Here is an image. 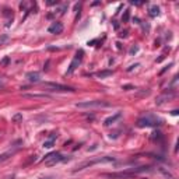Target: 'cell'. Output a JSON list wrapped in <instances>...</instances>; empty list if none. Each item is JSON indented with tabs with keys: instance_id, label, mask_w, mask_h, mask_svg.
<instances>
[{
	"instance_id": "cell-1",
	"label": "cell",
	"mask_w": 179,
	"mask_h": 179,
	"mask_svg": "<svg viewBox=\"0 0 179 179\" xmlns=\"http://www.w3.org/2000/svg\"><path fill=\"white\" fill-rule=\"evenodd\" d=\"M161 123H163V120L158 119L157 116L146 115V116H143V118H140L136 125H137V127H157Z\"/></svg>"
},
{
	"instance_id": "cell-2",
	"label": "cell",
	"mask_w": 179,
	"mask_h": 179,
	"mask_svg": "<svg viewBox=\"0 0 179 179\" xmlns=\"http://www.w3.org/2000/svg\"><path fill=\"white\" fill-rule=\"evenodd\" d=\"M115 161V158L113 157H98V158L93 159V161H87V163L81 164V165H79L76 169H74V172H77V171H83V169L88 168V166H93L95 165V164H101V163H113Z\"/></svg>"
},
{
	"instance_id": "cell-3",
	"label": "cell",
	"mask_w": 179,
	"mask_h": 179,
	"mask_svg": "<svg viewBox=\"0 0 179 179\" xmlns=\"http://www.w3.org/2000/svg\"><path fill=\"white\" fill-rule=\"evenodd\" d=\"M66 159H69V158H66V157L62 155L60 153H50V154H48V155H45L43 163L46 164V165H49V166H53V165H56V164H59V163H63V161H66Z\"/></svg>"
},
{
	"instance_id": "cell-4",
	"label": "cell",
	"mask_w": 179,
	"mask_h": 179,
	"mask_svg": "<svg viewBox=\"0 0 179 179\" xmlns=\"http://www.w3.org/2000/svg\"><path fill=\"white\" fill-rule=\"evenodd\" d=\"M42 86L49 88V91H57V93H74L76 91L73 87L63 86V84H57V83H42Z\"/></svg>"
},
{
	"instance_id": "cell-5",
	"label": "cell",
	"mask_w": 179,
	"mask_h": 179,
	"mask_svg": "<svg viewBox=\"0 0 179 179\" xmlns=\"http://www.w3.org/2000/svg\"><path fill=\"white\" fill-rule=\"evenodd\" d=\"M83 56H84V50H83V49L77 50L76 56L73 57L71 63L69 64V69H67L66 74H71V73H74V71H76V69L80 66V64H81V62H83Z\"/></svg>"
},
{
	"instance_id": "cell-6",
	"label": "cell",
	"mask_w": 179,
	"mask_h": 179,
	"mask_svg": "<svg viewBox=\"0 0 179 179\" xmlns=\"http://www.w3.org/2000/svg\"><path fill=\"white\" fill-rule=\"evenodd\" d=\"M76 106L77 108H106L111 106V104L105 101H84V102H77Z\"/></svg>"
},
{
	"instance_id": "cell-7",
	"label": "cell",
	"mask_w": 179,
	"mask_h": 179,
	"mask_svg": "<svg viewBox=\"0 0 179 179\" xmlns=\"http://www.w3.org/2000/svg\"><path fill=\"white\" fill-rule=\"evenodd\" d=\"M63 30H64L63 24L59 23V21H55V23H52L49 25V28H48V32L57 35V34H62V32H63Z\"/></svg>"
},
{
	"instance_id": "cell-8",
	"label": "cell",
	"mask_w": 179,
	"mask_h": 179,
	"mask_svg": "<svg viewBox=\"0 0 179 179\" xmlns=\"http://www.w3.org/2000/svg\"><path fill=\"white\" fill-rule=\"evenodd\" d=\"M56 139H57V133H50L49 139L43 143V148H52V147L55 146V141H56Z\"/></svg>"
},
{
	"instance_id": "cell-9",
	"label": "cell",
	"mask_w": 179,
	"mask_h": 179,
	"mask_svg": "<svg viewBox=\"0 0 179 179\" xmlns=\"http://www.w3.org/2000/svg\"><path fill=\"white\" fill-rule=\"evenodd\" d=\"M25 79L28 80L30 83H39L41 76H39V73H38V71H30V73H27Z\"/></svg>"
},
{
	"instance_id": "cell-10",
	"label": "cell",
	"mask_w": 179,
	"mask_h": 179,
	"mask_svg": "<svg viewBox=\"0 0 179 179\" xmlns=\"http://www.w3.org/2000/svg\"><path fill=\"white\" fill-rule=\"evenodd\" d=\"M175 95V94L174 93H171L168 95V93H165V94H163V95H159L158 98H157V101H155V104L157 105H161V104H164L165 102V101H168V100H171V98H172V97Z\"/></svg>"
},
{
	"instance_id": "cell-11",
	"label": "cell",
	"mask_w": 179,
	"mask_h": 179,
	"mask_svg": "<svg viewBox=\"0 0 179 179\" xmlns=\"http://www.w3.org/2000/svg\"><path fill=\"white\" fill-rule=\"evenodd\" d=\"M120 116H122V113L120 112H118L116 115H113V116H109V118H106L105 120H104V126H109V125H112V123H115L116 122V119H119Z\"/></svg>"
},
{
	"instance_id": "cell-12",
	"label": "cell",
	"mask_w": 179,
	"mask_h": 179,
	"mask_svg": "<svg viewBox=\"0 0 179 179\" xmlns=\"http://www.w3.org/2000/svg\"><path fill=\"white\" fill-rule=\"evenodd\" d=\"M3 14L6 16V18H7L6 27H10L11 23H13V10H10V9H4V10H3Z\"/></svg>"
},
{
	"instance_id": "cell-13",
	"label": "cell",
	"mask_w": 179,
	"mask_h": 179,
	"mask_svg": "<svg viewBox=\"0 0 179 179\" xmlns=\"http://www.w3.org/2000/svg\"><path fill=\"white\" fill-rule=\"evenodd\" d=\"M113 71L112 70H101V71H98V73H95V76L98 77V79H106V77L112 76Z\"/></svg>"
},
{
	"instance_id": "cell-14",
	"label": "cell",
	"mask_w": 179,
	"mask_h": 179,
	"mask_svg": "<svg viewBox=\"0 0 179 179\" xmlns=\"http://www.w3.org/2000/svg\"><path fill=\"white\" fill-rule=\"evenodd\" d=\"M23 97H25V98H50V95H48V94H24Z\"/></svg>"
},
{
	"instance_id": "cell-15",
	"label": "cell",
	"mask_w": 179,
	"mask_h": 179,
	"mask_svg": "<svg viewBox=\"0 0 179 179\" xmlns=\"http://www.w3.org/2000/svg\"><path fill=\"white\" fill-rule=\"evenodd\" d=\"M150 17H157V16H158V14H159V7L158 6H151V7H150Z\"/></svg>"
},
{
	"instance_id": "cell-16",
	"label": "cell",
	"mask_w": 179,
	"mask_h": 179,
	"mask_svg": "<svg viewBox=\"0 0 179 179\" xmlns=\"http://www.w3.org/2000/svg\"><path fill=\"white\" fill-rule=\"evenodd\" d=\"M10 42V37L3 34V35H0V46H3V45H7V43Z\"/></svg>"
},
{
	"instance_id": "cell-17",
	"label": "cell",
	"mask_w": 179,
	"mask_h": 179,
	"mask_svg": "<svg viewBox=\"0 0 179 179\" xmlns=\"http://www.w3.org/2000/svg\"><path fill=\"white\" fill-rule=\"evenodd\" d=\"M129 18H130V11L126 10L125 13H123V16H122V23H127Z\"/></svg>"
},
{
	"instance_id": "cell-18",
	"label": "cell",
	"mask_w": 179,
	"mask_h": 179,
	"mask_svg": "<svg viewBox=\"0 0 179 179\" xmlns=\"http://www.w3.org/2000/svg\"><path fill=\"white\" fill-rule=\"evenodd\" d=\"M9 62H10V57L6 56V57H3V59H2L0 64H2V66H7V64H9Z\"/></svg>"
},
{
	"instance_id": "cell-19",
	"label": "cell",
	"mask_w": 179,
	"mask_h": 179,
	"mask_svg": "<svg viewBox=\"0 0 179 179\" xmlns=\"http://www.w3.org/2000/svg\"><path fill=\"white\" fill-rule=\"evenodd\" d=\"M13 120H14V122H18V120H23V115H21V113H16V115L13 116Z\"/></svg>"
},
{
	"instance_id": "cell-20",
	"label": "cell",
	"mask_w": 179,
	"mask_h": 179,
	"mask_svg": "<svg viewBox=\"0 0 179 179\" xmlns=\"http://www.w3.org/2000/svg\"><path fill=\"white\" fill-rule=\"evenodd\" d=\"M9 155H10V153H7V154H2V155H0V161H4L6 158H9Z\"/></svg>"
},
{
	"instance_id": "cell-21",
	"label": "cell",
	"mask_w": 179,
	"mask_h": 179,
	"mask_svg": "<svg viewBox=\"0 0 179 179\" xmlns=\"http://www.w3.org/2000/svg\"><path fill=\"white\" fill-rule=\"evenodd\" d=\"M48 6H55V4H57V0H49V2H46Z\"/></svg>"
},
{
	"instance_id": "cell-22",
	"label": "cell",
	"mask_w": 179,
	"mask_h": 179,
	"mask_svg": "<svg viewBox=\"0 0 179 179\" xmlns=\"http://www.w3.org/2000/svg\"><path fill=\"white\" fill-rule=\"evenodd\" d=\"M137 50H139V48H137V46H133L132 49H130V55H134V53H136Z\"/></svg>"
},
{
	"instance_id": "cell-23",
	"label": "cell",
	"mask_w": 179,
	"mask_h": 179,
	"mask_svg": "<svg viewBox=\"0 0 179 179\" xmlns=\"http://www.w3.org/2000/svg\"><path fill=\"white\" fill-rule=\"evenodd\" d=\"M137 66H139V63H136V64H132V66H130L129 69H127V71H132V70L134 69V67H137Z\"/></svg>"
},
{
	"instance_id": "cell-24",
	"label": "cell",
	"mask_w": 179,
	"mask_h": 179,
	"mask_svg": "<svg viewBox=\"0 0 179 179\" xmlns=\"http://www.w3.org/2000/svg\"><path fill=\"white\" fill-rule=\"evenodd\" d=\"M143 3H144V2H132V4H134V6H141Z\"/></svg>"
},
{
	"instance_id": "cell-25",
	"label": "cell",
	"mask_w": 179,
	"mask_h": 179,
	"mask_svg": "<svg viewBox=\"0 0 179 179\" xmlns=\"http://www.w3.org/2000/svg\"><path fill=\"white\" fill-rule=\"evenodd\" d=\"M119 37H120V38H126V37H127V31H125V32L119 34Z\"/></svg>"
},
{
	"instance_id": "cell-26",
	"label": "cell",
	"mask_w": 179,
	"mask_h": 179,
	"mask_svg": "<svg viewBox=\"0 0 179 179\" xmlns=\"http://www.w3.org/2000/svg\"><path fill=\"white\" fill-rule=\"evenodd\" d=\"M48 66H49V60H48L46 63H45V66H43V70H48V69H49V67H48Z\"/></svg>"
},
{
	"instance_id": "cell-27",
	"label": "cell",
	"mask_w": 179,
	"mask_h": 179,
	"mask_svg": "<svg viewBox=\"0 0 179 179\" xmlns=\"http://www.w3.org/2000/svg\"><path fill=\"white\" fill-rule=\"evenodd\" d=\"M4 86V81H3V79H2V77H0V88H2V87Z\"/></svg>"
},
{
	"instance_id": "cell-28",
	"label": "cell",
	"mask_w": 179,
	"mask_h": 179,
	"mask_svg": "<svg viewBox=\"0 0 179 179\" xmlns=\"http://www.w3.org/2000/svg\"><path fill=\"white\" fill-rule=\"evenodd\" d=\"M130 88H133V87L132 86H125L123 87V90H130Z\"/></svg>"
},
{
	"instance_id": "cell-29",
	"label": "cell",
	"mask_w": 179,
	"mask_h": 179,
	"mask_svg": "<svg viewBox=\"0 0 179 179\" xmlns=\"http://www.w3.org/2000/svg\"><path fill=\"white\" fill-rule=\"evenodd\" d=\"M41 179H53V178H41Z\"/></svg>"
}]
</instances>
